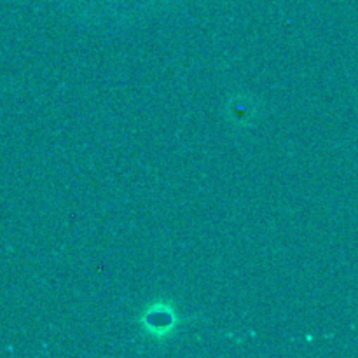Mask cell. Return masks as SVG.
<instances>
[{"instance_id":"1","label":"cell","mask_w":358,"mask_h":358,"mask_svg":"<svg viewBox=\"0 0 358 358\" xmlns=\"http://www.w3.org/2000/svg\"><path fill=\"white\" fill-rule=\"evenodd\" d=\"M145 329L150 334L164 336L170 332L175 325V313L166 306V304H154L149 308V315L143 317Z\"/></svg>"}]
</instances>
